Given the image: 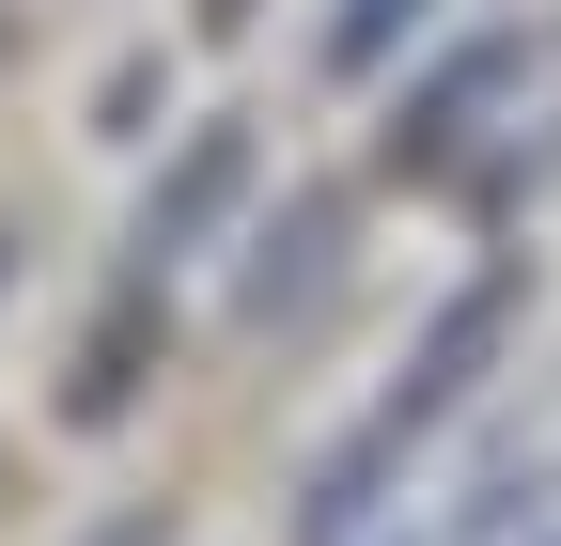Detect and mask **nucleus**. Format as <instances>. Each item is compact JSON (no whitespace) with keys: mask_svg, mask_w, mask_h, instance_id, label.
<instances>
[{"mask_svg":"<svg viewBox=\"0 0 561 546\" xmlns=\"http://www.w3.org/2000/svg\"><path fill=\"white\" fill-rule=\"evenodd\" d=\"M500 312H515L500 282H468V297H453L437 328H421V360H405V390H390L375 422H359V437H343V453L312 468V500H297V546H359V515H375V485H390V468H405V453H421V437H437L453 406H468V375L500 360Z\"/></svg>","mask_w":561,"mask_h":546,"instance_id":"1","label":"nucleus"},{"mask_svg":"<svg viewBox=\"0 0 561 546\" xmlns=\"http://www.w3.org/2000/svg\"><path fill=\"white\" fill-rule=\"evenodd\" d=\"M234 187H250V125H187V157L157 172V203H140V250H203V235H219L234 219Z\"/></svg>","mask_w":561,"mask_h":546,"instance_id":"2","label":"nucleus"},{"mask_svg":"<svg viewBox=\"0 0 561 546\" xmlns=\"http://www.w3.org/2000/svg\"><path fill=\"white\" fill-rule=\"evenodd\" d=\"M328 265H343V187H297V203H280V219L250 235V282H234V312H250V328H280V312L328 282Z\"/></svg>","mask_w":561,"mask_h":546,"instance_id":"3","label":"nucleus"},{"mask_svg":"<svg viewBox=\"0 0 561 546\" xmlns=\"http://www.w3.org/2000/svg\"><path fill=\"white\" fill-rule=\"evenodd\" d=\"M500 79H515V32H483V47H453V62H437V79H421V94L390 110V157H405V172H437V157L468 141V110H483V94H500Z\"/></svg>","mask_w":561,"mask_h":546,"instance_id":"4","label":"nucleus"},{"mask_svg":"<svg viewBox=\"0 0 561 546\" xmlns=\"http://www.w3.org/2000/svg\"><path fill=\"white\" fill-rule=\"evenodd\" d=\"M125 390H140V312L94 328V360H79V390H62V406H79V422H125Z\"/></svg>","mask_w":561,"mask_h":546,"instance_id":"5","label":"nucleus"},{"mask_svg":"<svg viewBox=\"0 0 561 546\" xmlns=\"http://www.w3.org/2000/svg\"><path fill=\"white\" fill-rule=\"evenodd\" d=\"M390 32H421V0H343V32H328V62H375Z\"/></svg>","mask_w":561,"mask_h":546,"instance_id":"6","label":"nucleus"},{"mask_svg":"<svg viewBox=\"0 0 561 546\" xmlns=\"http://www.w3.org/2000/svg\"><path fill=\"white\" fill-rule=\"evenodd\" d=\"M219 16H234V0H219Z\"/></svg>","mask_w":561,"mask_h":546,"instance_id":"7","label":"nucleus"}]
</instances>
